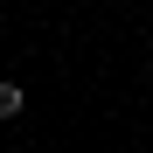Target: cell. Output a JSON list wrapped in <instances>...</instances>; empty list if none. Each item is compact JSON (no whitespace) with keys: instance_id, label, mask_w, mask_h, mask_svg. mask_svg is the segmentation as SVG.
Listing matches in <instances>:
<instances>
[{"instance_id":"cell-1","label":"cell","mask_w":153,"mask_h":153,"mask_svg":"<svg viewBox=\"0 0 153 153\" xmlns=\"http://www.w3.org/2000/svg\"><path fill=\"white\" fill-rule=\"evenodd\" d=\"M21 111H28V91L21 84H0V118H21Z\"/></svg>"}]
</instances>
